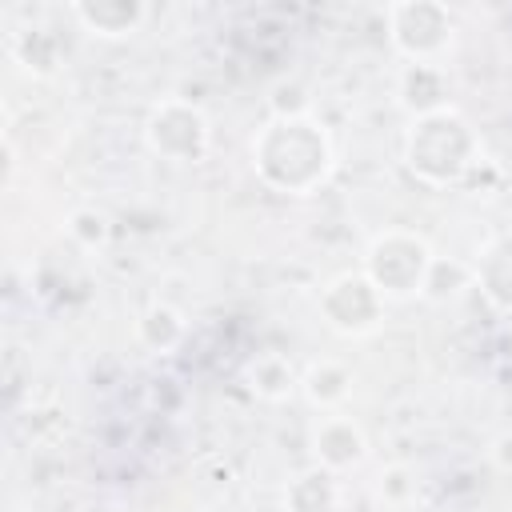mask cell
<instances>
[{"mask_svg": "<svg viewBox=\"0 0 512 512\" xmlns=\"http://www.w3.org/2000/svg\"><path fill=\"white\" fill-rule=\"evenodd\" d=\"M252 168L268 188L284 196H308L332 172V140L312 112H272V120H264L252 136Z\"/></svg>", "mask_w": 512, "mask_h": 512, "instance_id": "obj_1", "label": "cell"}, {"mask_svg": "<svg viewBox=\"0 0 512 512\" xmlns=\"http://www.w3.org/2000/svg\"><path fill=\"white\" fill-rule=\"evenodd\" d=\"M480 160V140L472 132V124L464 120V112L436 108L424 116H412L408 132H404V164L416 180L444 188L464 180Z\"/></svg>", "mask_w": 512, "mask_h": 512, "instance_id": "obj_2", "label": "cell"}, {"mask_svg": "<svg viewBox=\"0 0 512 512\" xmlns=\"http://www.w3.org/2000/svg\"><path fill=\"white\" fill-rule=\"evenodd\" d=\"M432 248L424 236L388 228L380 232L368 252H364V276L380 288L384 300H404V296H424L428 272H432Z\"/></svg>", "mask_w": 512, "mask_h": 512, "instance_id": "obj_3", "label": "cell"}, {"mask_svg": "<svg viewBox=\"0 0 512 512\" xmlns=\"http://www.w3.org/2000/svg\"><path fill=\"white\" fill-rule=\"evenodd\" d=\"M388 40L404 56V64H440V56L456 40V20L448 4L436 0H404L384 8Z\"/></svg>", "mask_w": 512, "mask_h": 512, "instance_id": "obj_4", "label": "cell"}, {"mask_svg": "<svg viewBox=\"0 0 512 512\" xmlns=\"http://www.w3.org/2000/svg\"><path fill=\"white\" fill-rule=\"evenodd\" d=\"M144 144L168 164H196L208 156L212 124L200 104H192L184 96H164L160 104L148 108Z\"/></svg>", "mask_w": 512, "mask_h": 512, "instance_id": "obj_5", "label": "cell"}, {"mask_svg": "<svg viewBox=\"0 0 512 512\" xmlns=\"http://www.w3.org/2000/svg\"><path fill=\"white\" fill-rule=\"evenodd\" d=\"M384 304L388 300L380 296V288L364 272H340L320 292L324 324L340 336H368L384 320Z\"/></svg>", "mask_w": 512, "mask_h": 512, "instance_id": "obj_6", "label": "cell"}, {"mask_svg": "<svg viewBox=\"0 0 512 512\" xmlns=\"http://www.w3.org/2000/svg\"><path fill=\"white\" fill-rule=\"evenodd\" d=\"M312 456H316L320 468L340 476V472L364 464L368 440H364V432H360V424L352 416H324L312 428Z\"/></svg>", "mask_w": 512, "mask_h": 512, "instance_id": "obj_7", "label": "cell"}, {"mask_svg": "<svg viewBox=\"0 0 512 512\" xmlns=\"http://www.w3.org/2000/svg\"><path fill=\"white\" fill-rule=\"evenodd\" d=\"M72 20L88 36L120 40V36H132L148 20V8L136 0H84V4H72Z\"/></svg>", "mask_w": 512, "mask_h": 512, "instance_id": "obj_8", "label": "cell"}, {"mask_svg": "<svg viewBox=\"0 0 512 512\" xmlns=\"http://www.w3.org/2000/svg\"><path fill=\"white\" fill-rule=\"evenodd\" d=\"M472 284L500 312H512V232H500L480 248L476 264H472Z\"/></svg>", "mask_w": 512, "mask_h": 512, "instance_id": "obj_9", "label": "cell"}, {"mask_svg": "<svg viewBox=\"0 0 512 512\" xmlns=\"http://www.w3.org/2000/svg\"><path fill=\"white\" fill-rule=\"evenodd\" d=\"M396 92L412 116L448 108V76L440 64H404L396 76Z\"/></svg>", "mask_w": 512, "mask_h": 512, "instance_id": "obj_10", "label": "cell"}, {"mask_svg": "<svg viewBox=\"0 0 512 512\" xmlns=\"http://www.w3.org/2000/svg\"><path fill=\"white\" fill-rule=\"evenodd\" d=\"M284 512H340V480L336 472L312 464L284 488Z\"/></svg>", "mask_w": 512, "mask_h": 512, "instance_id": "obj_11", "label": "cell"}, {"mask_svg": "<svg viewBox=\"0 0 512 512\" xmlns=\"http://www.w3.org/2000/svg\"><path fill=\"white\" fill-rule=\"evenodd\" d=\"M300 392L316 408H340L352 396V372L340 360H312L300 376Z\"/></svg>", "mask_w": 512, "mask_h": 512, "instance_id": "obj_12", "label": "cell"}, {"mask_svg": "<svg viewBox=\"0 0 512 512\" xmlns=\"http://www.w3.org/2000/svg\"><path fill=\"white\" fill-rule=\"evenodd\" d=\"M244 380H248V388H252L260 400H284V396H292V392L300 388L296 368H292L288 356H280V352H260L256 360H248Z\"/></svg>", "mask_w": 512, "mask_h": 512, "instance_id": "obj_13", "label": "cell"}, {"mask_svg": "<svg viewBox=\"0 0 512 512\" xmlns=\"http://www.w3.org/2000/svg\"><path fill=\"white\" fill-rule=\"evenodd\" d=\"M136 336H140L144 348L168 352V348H176V344L184 340V316H180L176 308H168V304H152V308L136 320Z\"/></svg>", "mask_w": 512, "mask_h": 512, "instance_id": "obj_14", "label": "cell"}, {"mask_svg": "<svg viewBox=\"0 0 512 512\" xmlns=\"http://www.w3.org/2000/svg\"><path fill=\"white\" fill-rule=\"evenodd\" d=\"M68 232H72L84 248H96V244H104V236H108V216L96 212V208H76V212L68 216Z\"/></svg>", "mask_w": 512, "mask_h": 512, "instance_id": "obj_15", "label": "cell"}, {"mask_svg": "<svg viewBox=\"0 0 512 512\" xmlns=\"http://www.w3.org/2000/svg\"><path fill=\"white\" fill-rule=\"evenodd\" d=\"M380 496H384L388 504H404V500L412 496V472H408L404 464L384 468V472H380Z\"/></svg>", "mask_w": 512, "mask_h": 512, "instance_id": "obj_16", "label": "cell"}, {"mask_svg": "<svg viewBox=\"0 0 512 512\" xmlns=\"http://www.w3.org/2000/svg\"><path fill=\"white\" fill-rule=\"evenodd\" d=\"M492 460H496V468L512 472V432H504V436L492 440Z\"/></svg>", "mask_w": 512, "mask_h": 512, "instance_id": "obj_17", "label": "cell"}, {"mask_svg": "<svg viewBox=\"0 0 512 512\" xmlns=\"http://www.w3.org/2000/svg\"><path fill=\"white\" fill-rule=\"evenodd\" d=\"M12 512H24V508H12Z\"/></svg>", "mask_w": 512, "mask_h": 512, "instance_id": "obj_18", "label": "cell"}]
</instances>
